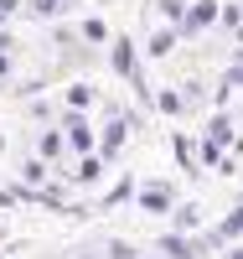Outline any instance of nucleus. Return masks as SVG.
<instances>
[{"label": "nucleus", "instance_id": "obj_1", "mask_svg": "<svg viewBox=\"0 0 243 259\" xmlns=\"http://www.w3.org/2000/svg\"><path fill=\"white\" fill-rule=\"evenodd\" d=\"M114 68H119V73H124V78L140 89V99H150L145 78H140V52H135V41H129V36H119V41H114Z\"/></svg>", "mask_w": 243, "mask_h": 259}, {"label": "nucleus", "instance_id": "obj_2", "mask_svg": "<svg viewBox=\"0 0 243 259\" xmlns=\"http://www.w3.org/2000/svg\"><path fill=\"white\" fill-rule=\"evenodd\" d=\"M217 21V0H197V6H186V16H181V26H176V36H197L202 26H212Z\"/></svg>", "mask_w": 243, "mask_h": 259}, {"label": "nucleus", "instance_id": "obj_3", "mask_svg": "<svg viewBox=\"0 0 243 259\" xmlns=\"http://www.w3.org/2000/svg\"><path fill=\"white\" fill-rule=\"evenodd\" d=\"M171 202H176L171 197V182H145L140 187V207L145 212H171Z\"/></svg>", "mask_w": 243, "mask_h": 259}, {"label": "nucleus", "instance_id": "obj_4", "mask_svg": "<svg viewBox=\"0 0 243 259\" xmlns=\"http://www.w3.org/2000/svg\"><path fill=\"white\" fill-rule=\"evenodd\" d=\"M62 124H68V145H73V150H83V156H88V150H93V130L83 124V114H68Z\"/></svg>", "mask_w": 243, "mask_h": 259}, {"label": "nucleus", "instance_id": "obj_5", "mask_svg": "<svg viewBox=\"0 0 243 259\" xmlns=\"http://www.w3.org/2000/svg\"><path fill=\"white\" fill-rule=\"evenodd\" d=\"M207 140H212L217 150H228V145H233V119H228V114H217L212 130H207Z\"/></svg>", "mask_w": 243, "mask_h": 259}, {"label": "nucleus", "instance_id": "obj_6", "mask_svg": "<svg viewBox=\"0 0 243 259\" xmlns=\"http://www.w3.org/2000/svg\"><path fill=\"white\" fill-rule=\"evenodd\" d=\"M197 223H202V207H197V202H181V207H176V233H181V228H197Z\"/></svg>", "mask_w": 243, "mask_h": 259}, {"label": "nucleus", "instance_id": "obj_7", "mask_svg": "<svg viewBox=\"0 0 243 259\" xmlns=\"http://www.w3.org/2000/svg\"><path fill=\"white\" fill-rule=\"evenodd\" d=\"M171 47H176V31H156L150 36V57H171Z\"/></svg>", "mask_w": 243, "mask_h": 259}, {"label": "nucleus", "instance_id": "obj_8", "mask_svg": "<svg viewBox=\"0 0 243 259\" xmlns=\"http://www.w3.org/2000/svg\"><path fill=\"white\" fill-rule=\"evenodd\" d=\"M119 140H124V119H114V124L104 130V156H114V150H119Z\"/></svg>", "mask_w": 243, "mask_h": 259}, {"label": "nucleus", "instance_id": "obj_9", "mask_svg": "<svg viewBox=\"0 0 243 259\" xmlns=\"http://www.w3.org/2000/svg\"><path fill=\"white\" fill-rule=\"evenodd\" d=\"M156 104H161V109H166L171 119H176V114L186 109V104H181V94H176V89H166V94H156Z\"/></svg>", "mask_w": 243, "mask_h": 259}, {"label": "nucleus", "instance_id": "obj_10", "mask_svg": "<svg viewBox=\"0 0 243 259\" xmlns=\"http://www.w3.org/2000/svg\"><path fill=\"white\" fill-rule=\"evenodd\" d=\"M124 197H129V177H119L114 187H109V192H104V202H99V207H114V202H124Z\"/></svg>", "mask_w": 243, "mask_h": 259}, {"label": "nucleus", "instance_id": "obj_11", "mask_svg": "<svg viewBox=\"0 0 243 259\" xmlns=\"http://www.w3.org/2000/svg\"><path fill=\"white\" fill-rule=\"evenodd\" d=\"M68 104H73V114H78L83 104H93V89H88V83H73V89H68Z\"/></svg>", "mask_w": 243, "mask_h": 259}, {"label": "nucleus", "instance_id": "obj_12", "mask_svg": "<svg viewBox=\"0 0 243 259\" xmlns=\"http://www.w3.org/2000/svg\"><path fill=\"white\" fill-rule=\"evenodd\" d=\"M83 36H88V41H109V26H104L99 16H88V21H83Z\"/></svg>", "mask_w": 243, "mask_h": 259}, {"label": "nucleus", "instance_id": "obj_13", "mask_svg": "<svg viewBox=\"0 0 243 259\" xmlns=\"http://www.w3.org/2000/svg\"><path fill=\"white\" fill-rule=\"evenodd\" d=\"M41 156H62V135H57V130H47V135H41Z\"/></svg>", "mask_w": 243, "mask_h": 259}, {"label": "nucleus", "instance_id": "obj_14", "mask_svg": "<svg viewBox=\"0 0 243 259\" xmlns=\"http://www.w3.org/2000/svg\"><path fill=\"white\" fill-rule=\"evenodd\" d=\"M161 16H171L176 26H181V16H186V0H161Z\"/></svg>", "mask_w": 243, "mask_h": 259}, {"label": "nucleus", "instance_id": "obj_15", "mask_svg": "<svg viewBox=\"0 0 243 259\" xmlns=\"http://www.w3.org/2000/svg\"><path fill=\"white\" fill-rule=\"evenodd\" d=\"M217 16H223V26H233V31L243 26V11L238 6H217Z\"/></svg>", "mask_w": 243, "mask_h": 259}, {"label": "nucleus", "instance_id": "obj_16", "mask_svg": "<svg viewBox=\"0 0 243 259\" xmlns=\"http://www.w3.org/2000/svg\"><path fill=\"white\" fill-rule=\"evenodd\" d=\"M202 161H207V166H212V171H217V166H223V150H217V145H212V140H202Z\"/></svg>", "mask_w": 243, "mask_h": 259}, {"label": "nucleus", "instance_id": "obj_17", "mask_svg": "<svg viewBox=\"0 0 243 259\" xmlns=\"http://www.w3.org/2000/svg\"><path fill=\"white\" fill-rule=\"evenodd\" d=\"M62 6H68V0H31V11H41V16H57Z\"/></svg>", "mask_w": 243, "mask_h": 259}, {"label": "nucleus", "instance_id": "obj_18", "mask_svg": "<svg viewBox=\"0 0 243 259\" xmlns=\"http://www.w3.org/2000/svg\"><path fill=\"white\" fill-rule=\"evenodd\" d=\"M73 177H78V182H93V177H99V161H93V156H88V161H83V166L73 171Z\"/></svg>", "mask_w": 243, "mask_h": 259}, {"label": "nucleus", "instance_id": "obj_19", "mask_svg": "<svg viewBox=\"0 0 243 259\" xmlns=\"http://www.w3.org/2000/svg\"><path fill=\"white\" fill-rule=\"evenodd\" d=\"M223 83H228V89H243V62H233V73H228Z\"/></svg>", "mask_w": 243, "mask_h": 259}, {"label": "nucleus", "instance_id": "obj_20", "mask_svg": "<svg viewBox=\"0 0 243 259\" xmlns=\"http://www.w3.org/2000/svg\"><path fill=\"white\" fill-rule=\"evenodd\" d=\"M109 259H135V249H129V244H114V249H109Z\"/></svg>", "mask_w": 243, "mask_h": 259}, {"label": "nucleus", "instance_id": "obj_21", "mask_svg": "<svg viewBox=\"0 0 243 259\" xmlns=\"http://www.w3.org/2000/svg\"><path fill=\"white\" fill-rule=\"evenodd\" d=\"M16 11V0H0V16H11Z\"/></svg>", "mask_w": 243, "mask_h": 259}, {"label": "nucleus", "instance_id": "obj_22", "mask_svg": "<svg viewBox=\"0 0 243 259\" xmlns=\"http://www.w3.org/2000/svg\"><path fill=\"white\" fill-rule=\"evenodd\" d=\"M6 202H11V192H0V207H6Z\"/></svg>", "mask_w": 243, "mask_h": 259}, {"label": "nucleus", "instance_id": "obj_23", "mask_svg": "<svg viewBox=\"0 0 243 259\" xmlns=\"http://www.w3.org/2000/svg\"><path fill=\"white\" fill-rule=\"evenodd\" d=\"M6 73H11V68H6V57H0V78H6Z\"/></svg>", "mask_w": 243, "mask_h": 259}, {"label": "nucleus", "instance_id": "obj_24", "mask_svg": "<svg viewBox=\"0 0 243 259\" xmlns=\"http://www.w3.org/2000/svg\"><path fill=\"white\" fill-rule=\"evenodd\" d=\"M238 47H243V26H238Z\"/></svg>", "mask_w": 243, "mask_h": 259}, {"label": "nucleus", "instance_id": "obj_25", "mask_svg": "<svg viewBox=\"0 0 243 259\" xmlns=\"http://www.w3.org/2000/svg\"><path fill=\"white\" fill-rule=\"evenodd\" d=\"M78 259H93V254H78Z\"/></svg>", "mask_w": 243, "mask_h": 259}, {"label": "nucleus", "instance_id": "obj_26", "mask_svg": "<svg viewBox=\"0 0 243 259\" xmlns=\"http://www.w3.org/2000/svg\"><path fill=\"white\" fill-rule=\"evenodd\" d=\"M0 239H6V228H0Z\"/></svg>", "mask_w": 243, "mask_h": 259}, {"label": "nucleus", "instance_id": "obj_27", "mask_svg": "<svg viewBox=\"0 0 243 259\" xmlns=\"http://www.w3.org/2000/svg\"><path fill=\"white\" fill-rule=\"evenodd\" d=\"M238 11H243V6H238Z\"/></svg>", "mask_w": 243, "mask_h": 259}]
</instances>
